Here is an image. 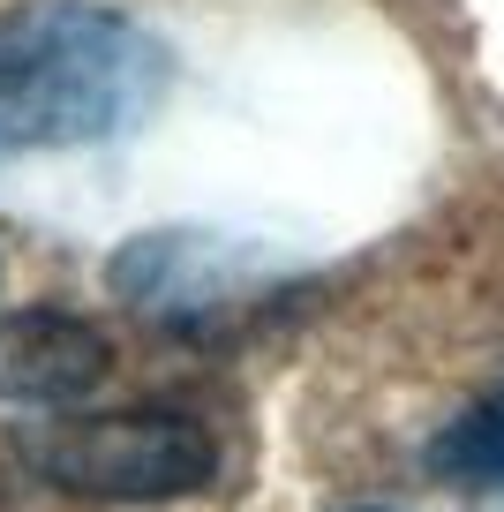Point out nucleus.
Instances as JSON below:
<instances>
[{"label":"nucleus","mask_w":504,"mask_h":512,"mask_svg":"<svg viewBox=\"0 0 504 512\" xmlns=\"http://www.w3.org/2000/svg\"><path fill=\"white\" fill-rule=\"evenodd\" d=\"M429 467H437L444 482H467V490L504 482V384H497V392H482L467 415L444 422L437 445H429Z\"/></svg>","instance_id":"20e7f679"},{"label":"nucleus","mask_w":504,"mask_h":512,"mask_svg":"<svg viewBox=\"0 0 504 512\" xmlns=\"http://www.w3.org/2000/svg\"><path fill=\"white\" fill-rule=\"evenodd\" d=\"M23 460L68 497H106V505H166L219 475V445L204 422L166 415V407H128V415H61L23 437Z\"/></svg>","instance_id":"f03ea898"},{"label":"nucleus","mask_w":504,"mask_h":512,"mask_svg":"<svg viewBox=\"0 0 504 512\" xmlns=\"http://www.w3.org/2000/svg\"><path fill=\"white\" fill-rule=\"evenodd\" d=\"M362 512H377V505H362Z\"/></svg>","instance_id":"39448f33"},{"label":"nucleus","mask_w":504,"mask_h":512,"mask_svg":"<svg viewBox=\"0 0 504 512\" xmlns=\"http://www.w3.org/2000/svg\"><path fill=\"white\" fill-rule=\"evenodd\" d=\"M166 38L91 0L0 16V151H68L128 136L166 98Z\"/></svg>","instance_id":"f257e3e1"},{"label":"nucleus","mask_w":504,"mask_h":512,"mask_svg":"<svg viewBox=\"0 0 504 512\" xmlns=\"http://www.w3.org/2000/svg\"><path fill=\"white\" fill-rule=\"evenodd\" d=\"M113 369V347L98 324L68 317V309H23L8 324V354H0V384L16 400H38V407H76L91 400Z\"/></svg>","instance_id":"7ed1b4c3"}]
</instances>
